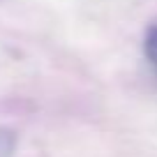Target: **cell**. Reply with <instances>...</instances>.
<instances>
[{
  "instance_id": "1",
  "label": "cell",
  "mask_w": 157,
  "mask_h": 157,
  "mask_svg": "<svg viewBox=\"0 0 157 157\" xmlns=\"http://www.w3.org/2000/svg\"><path fill=\"white\" fill-rule=\"evenodd\" d=\"M143 53H146V60L150 65L152 74L157 76V23H150L146 28V35H143Z\"/></svg>"
},
{
  "instance_id": "2",
  "label": "cell",
  "mask_w": 157,
  "mask_h": 157,
  "mask_svg": "<svg viewBox=\"0 0 157 157\" xmlns=\"http://www.w3.org/2000/svg\"><path fill=\"white\" fill-rule=\"evenodd\" d=\"M16 150V134L12 129L0 127V157H12Z\"/></svg>"
}]
</instances>
